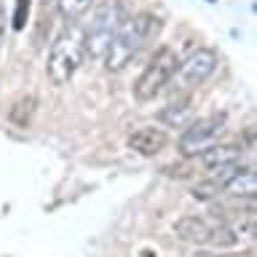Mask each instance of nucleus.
Segmentation results:
<instances>
[{"mask_svg":"<svg viewBox=\"0 0 257 257\" xmlns=\"http://www.w3.org/2000/svg\"><path fill=\"white\" fill-rule=\"evenodd\" d=\"M6 22H8V14H6V3L0 0V51H3V43H6Z\"/></svg>","mask_w":257,"mask_h":257,"instance_id":"dca6fc26","label":"nucleus"},{"mask_svg":"<svg viewBox=\"0 0 257 257\" xmlns=\"http://www.w3.org/2000/svg\"><path fill=\"white\" fill-rule=\"evenodd\" d=\"M217 51L214 48H206V46H201L196 48L193 54H188L185 59L177 64V70H174V86L180 88V91H190V88H196L201 86L204 80H209L214 75V70H217Z\"/></svg>","mask_w":257,"mask_h":257,"instance_id":"423d86ee","label":"nucleus"},{"mask_svg":"<svg viewBox=\"0 0 257 257\" xmlns=\"http://www.w3.org/2000/svg\"><path fill=\"white\" fill-rule=\"evenodd\" d=\"M158 19L148 11L137 14V16H126V22L120 24L115 40L110 43L107 54H104V70L107 72H120L137 54L142 51V46L158 32Z\"/></svg>","mask_w":257,"mask_h":257,"instance_id":"f257e3e1","label":"nucleus"},{"mask_svg":"<svg viewBox=\"0 0 257 257\" xmlns=\"http://www.w3.org/2000/svg\"><path fill=\"white\" fill-rule=\"evenodd\" d=\"M222 193V182H217L214 177H209V180L198 182L196 188H193V198L196 201H212Z\"/></svg>","mask_w":257,"mask_h":257,"instance_id":"4468645a","label":"nucleus"},{"mask_svg":"<svg viewBox=\"0 0 257 257\" xmlns=\"http://www.w3.org/2000/svg\"><path fill=\"white\" fill-rule=\"evenodd\" d=\"M222 193H228L233 198H254L257 193V174L252 166H241L236 174H233V180H228V185L222 188Z\"/></svg>","mask_w":257,"mask_h":257,"instance_id":"9d476101","label":"nucleus"},{"mask_svg":"<svg viewBox=\"0 0 257 257\" xmlns=\"http://www.w3.org/2000/svg\"><path fill=\"white\" fill-rule=\"evenodd\" d=\"M128 148L137 150L140 156H158L161 150L166 148V132L156 126H142L128 137Z\"/></svg>","mask_w":257,"mask_h":257,"instance_id":"0eeeda50","label":"nucleus"},{"mask_svg":"<svg viewBox=\"0 0 257 257\" xmlns=\"http://www.w3.org/2000/svg\"><path fill=\"white\" fill-rule=\"evenodd\" d=\"M56 6H59V16L67 24H78L83 16L91 11L94 0H56Z\"/></svg>","mask_w":257,"mask_h":257,"instance_id":"f8f14e48","label":"nucleus"},{"mask_svg":"<svg viewBox=\"0 0 257 257\" xmlns=\"http://www.w3.org/2000/svg\"><path fill=\"white\" fill-rule=\"evenodd\" d=\"M177 64H180V59H177L174 48H169V46L158 48V51L153 54V59L148 62V67L142 70V75L137 78V83H134V99L137 102L156 99V96L164 91L169 83H172V75H174Z\"/></svg>","mask_w":257,"mask_h":257,"instance_id":"20e7f679","label":"nucleus"},{"mask_svg":"<svg viewBox=\"0 0 257 257\" xmlns=\"http://www.w3.org/2000/svg\"><path fill=\"white\" fill-rule=\"evenodd\" d=\"M174 233L182 241H190V244H209V236H212V225H209L204 217H182L174 225Z\"/></svg>","mask_w":257,"mask_h":257,"instance_id":"1a4fd4ad","label":"nucleus"},{"mask_svg":"<svg viewBox=\"0 0 257 257\" xmlns=\"http://www.w3.org/2000/svg\"><path fill=\"white\" fill-rule=\"evenodd\" d=\"M241 153H244V148H238V145H212L206 153H201V164L214 172V169H220V166L238 164Z\"/></svg>","mask_w":257,"mask_h":257,"instance_id":"9b49d317","label":"nucleus"},{"mask_svg":"<svg viewBox=\"0 0 257 257\" xmlns=\"http://www.w3.org/2000/svg\"><path fill=\"white\" fill-rule=\"evenodd\" d=\"M86 59V46H83V32L75 24H70L59 38L54 40L51 51H48L46 62V75L51 80V86H67L80 64Z\"/></svg>","mask_w":257,"mask_h":257,"instance_id":"f03ea898","label":"nucleus"},{"mask_svg":"<svg viewBox=\"0 0 257 257\" xmlns=\"http://www.w3.org/2000/svg\"><path fill=\"white\" fill-rule=\"evenodd\" d=\"M24 8L30 11V0H19V11H16V16H14V27L16 30L24 27Z\"/></svg>","mask_w":257,"mask_h":257,"instance_id":"2eb2a0df","label":"nucleus"},{"mask_svg":"<svg viewBox=\"0 0 257 257\" xmlns=\"http://www.w3.org/2000/svg\"><path fill=\"white\" fill-rule=\"evenodd\" d=\"M126 22V8L120 0H102L94 8L91 24L83 32V46H86V56L88 59H104L110 43L115 40L120 24Z\"/></svg>","mask_w":257,"mask_h":257,"instance_id":"7ed1b4c3","label":"nucleus"},{"mask_svg":"<svg viewBox=\"0 0 257 257\" xmlns=\"http://www.w3.org/2000/svg\"><path fill=\"white\" fill-rule=\"evenodd\" d=\"M236 233H233L225 222H220V225H212V236H209V244L212 246H217V249H228V246H233L236 244Z\"/></svg>","mask_w":257,"mask_h":257,"instance_id":"ddd939ff","label":"nucleus"},{"mask_svg":"<svg viewBox=\"0 0 257 257\" xmlns=\"http://www.w3.org/2000/svg\"><path fill=\"white\" fill-rule=\"evenodd\" d=\"M193 118H196V110H193L190 96H180V99L169 102L166 107H161L158 112V120L169 128H185L193 123Z\"/></svg>","mask_w":257,"mask_h":257,"instance_id":"6e6552de","label":"nucleus"},{"mask_svg":"<svg viewBox=\"0 0 257 257\" xmlns=\"http://www.w3.org/2000/svg\"><path fill=\"white\" fill-rule=\"evenodd\" d=\"M225 112H212L206 118L193 120L190 126H185L180 137V153L185 158H198L201 153H206L212 145H217L220 134L225 132Z\"/></svg>","mask_w":257,"mask_h":257,"instance_id":"39448f33","label":"nucleus"},{"mask_svg":"<svg viewBox=\"0 0 257 257\" xmlns=\"http://www.w3.org/2000/svg\"><path fill=\"white\" fill-rule=\"evenodd\" d=\"M222 257H252V254H222Z\"/></svg>","mask_w":257,"mask_h":257,"instance_id":"f3484780","label":"nucleus"}]
</instances>
